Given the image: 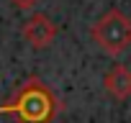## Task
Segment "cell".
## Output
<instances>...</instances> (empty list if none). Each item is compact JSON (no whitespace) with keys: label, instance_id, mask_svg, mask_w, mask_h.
<instances>
[{"label":"cell","instance_id":"obj_1","mask_svg":"<svg viewBox=\"0 0 131 123\" xmlns=\"http://www.w3.org/2000/svg\"><path fill=\"white\" fill-rule=\"evenodd\" d=\"M57 113L59 100L39 75H28L10 100L0 103V115H13L16 123H54Z\"/></svg>","mask_w":131,"mask_h":123},{"label":"cell","instance_id":"obj_2","mask_svg":"<svg viewBox=\"0 0 131 123\" xmlns=\"http://www.w3.org/2000/svg\"><path fill=\"white\" fill-rule=\"evenodd\" d=\"M90 39L98 44L100 51L118 56L131 46V18L123 10L111 8L90 26Z\"/></svg>","mask_w":131,"mask_h":123},{"label":"cell","instance_id":"obj_5","mask_svg":"<svg viewBox=\"0 0 131 123\" xmlns=\"http://www.w3.org/2000/svg\"><path fill=\"white\" fill-rule=\"evenodd\" d=\"M39 3H41V0H10V5H13L16 10H23V13H26V10H34Z\"/></svg>","mask_w":131,"mask_h":123},{"label":"cell","instance_id":"obj_3","mask_svg":"<svg viewBox=\"0 0 131 123\" xmlns=\"http://www.w3.org/2000/svg\"><path fill=\"white\" fill-rule=\"evenodd\" d=\"M57 23L46 16V13H31L23 23H21V36L28 41V46L34 49H46L57 41Z\"/></svg>","mask_w":131,"mask_h":123},{"label":"cell","instance_id":"obj_4","mask_svg":"<svg viewBox=\"0 0 131 123\" xmlns=\"http://www.w3.org/2000/svg\"><path fill=\"white\" fill-rule=\"evenodd\" d=\"M103 90L118 103L128 100L131 97V69L126 64H113L103 77Z\"/></svg>","mask_w":131,"mask_h":123}]
</instances>
